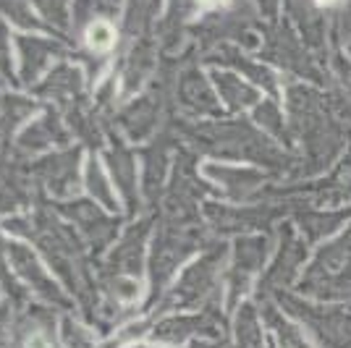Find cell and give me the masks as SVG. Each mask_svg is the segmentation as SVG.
<instances>
[{"mask_svg":"<svg viewBox=\"0 0 351 348\" xmlns=\"http://www.w3.org/2000/svg\"><path fill=\"white\" fill-rule=\"evenodd\" d=\"M299 293L320 304H351V233L317 251L299 280Z\"/></svg>","mask_w":351,"mask_h":348,"instance_id":"obj_1","label":"cell"},{"mask_svg":"<svg viewBox=\"0 0 351 348\" xmlns=\"http://www.w3.org/2000/svg\"><path fill=\"white\" fill-rule=\"evenodd\" d=\"M276 304L293 317L317 343V348H351V312L338 304H320L304 296L280 290L273 296Z\"/></svg>","mask_w":351,"mask_h":348,"instance_id":"obj_2","label":"cell"},{"mask_svg":"<svg viewBox=\"0 0 351 348\" xmlns=\"http://www.w3.org/2000/svg\"><path fill=\"white\" fill-rule=\"evenodd\" d=\"M257 306H260L265 327H270V333L276 335L278 348H317L312 335L304 333V327L296 319H289V314L276 304L273 296L257 293Z\"/></svg>","mask_w":351,"mask_h":348,"instance_id":"obj_3","label":"cell"},{"mask_svg":"<svg viewBox=\"0 0 351 348\" xmlns=\"http://www.w3.org/2000/svg\"><path fill=\"white\" fill-rule=\"evenodd\" d=\"M304 257H307L304 247L296 244L293 238H289V241L283 244V251L278 254L276 264L267 270L263 286H260V293H263V296H276L280 290H289V286L296 280L299 267L304 264Z\"/></svg>","mask_w":351,"mask_h":348,"instance_id":"obj_4","label":"cell"},{"mask_svg":"<svg viewBox=\"0 0 351 348\" xmlns=\"http://www.w3.org/2000/svg\"><path fill=\"white\" fill-rule=\"evenodd\" d=\"M265 241H254V247H247L244 254H239V262H236L234 273H231V280H228V304H236L244 293L249 290V283H252V275L260 270V264L265 262Z\"/></svg>","mask_w":351,"mask_h":348,"instance_id":"obj_5","label":"cell"},{"mask_svg":"<svg viewBox=\"0 0 351 348\" xmlns=\"http://www.w3.org/2000/svg\"><path fill=\"white\" fill-rule=\"evenodd\" d=\"M263 314L257 304H241V309L236 312V325H234V338L236 348H267L265 346L263 335Z\"/></svg>","mask_w":351,"mask_h":348,"instance_id":"obj_6","label":"cell"},{"mask_svg":"<svg viewBox=\"0 0 351 348\" xmlns=\"http://www.w3.org/2000/svg\"><path fill=\"white\" fill-rule=\"evenodd\" d=\"M197 335H218V322L210 317H176L165 319L158 327V338L168 343H178Z\"/></svg>","mask_w":351,"mask_h":348,"instance_id":"obj_7","label":"cell"},{"mask_svg":"<svg viewBox=\"0 0 351 348\" xmlns=\"http://www.w3.org/2000/svg\"><path fill=\"white\" fill-rule=\"evenodd\" d=\"M210 262H202V267L186 273V277L181 280V286H176V304L181 306H191L197 301L207 299L215 286H213V270L207 267Z\"/></svg>","mask_w":351,"mask_h":348,"instance_id":"obj_8","label":"cell"},{"mask_svg":"<svg viewBox=\"0 0 351 348\" xmlns=\"http://www.w3.org/2000/svg\"><path fill=\"white\" fill-rule=\"evenodd\" d=\"M116 40V32L110 29V24L105 21H95L87 29V45L92 50H108Z\"/></svg>","mask_w":351,"mask_h":348,"instance_id":"obj_9","label":"cell"},{"mask_svg":"<svg viewBox=\"0 0 351 348\" xmlns=\"http://www.w3.org/2000/svg\"><path fill=\"white\" fill-rule=\"evenodd\" d=\"M29 348H47V343H45L43 338H32V343Z\"/></svg>","mask_w":351,"mask_h":348,"instance_id":"obj_10","label":"cell"},{"mask_svg":"<svg viewBox=\"0 0 351 348\" xmlns=\"http://www.w3.org/2000/svg\"><path fill=\"white\" fill-rule=\"evenodd\" d=\"M199 3H210V5H218V3H226V0H199Z\"/></svg>","mask_w":351,"mask_h":348,"instance_id":"obj_11","label":"cell"},{"mask_svg":"<svg viewBox=\"0 0 351 348\" xmlns=\"http://www.w3.org/2000/svg\"><path fill=\"white\" fill-rule=\"evenodd\" d=\"M320 5H333V3H338V0H317Z\"/></svg>","mask_w":351,"mask_h":348,"instance_id":"obj_12","label":"cell"},{"mask_svg":"<svg viewBox=\"0 0 351 348\" xmlns=\"http://www.w3.org/2000/svg\"><path fill=\"white\" fill-rule=\"evenodd\" d=\"M191 348H213V346H207V343H191Z\"/></svg>","mask_w":351,"mask_h":348,"instance_id":"obj_13","label":"cell"}]
</instances>
